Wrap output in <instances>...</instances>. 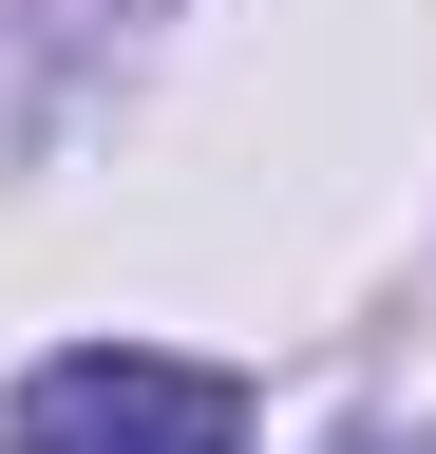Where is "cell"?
Returning a JSON list of instances; mask_svg holds the SVG:
<instances>
[{
	"label": "cell",
	"mask_w": 436,
	"mask_h": 454,
	"mask_svg": "<svg viewBox=\"0 0 436 454\" xmlns=\"http://www.w3.org/2000/svg\"><path fill=\"white\" fill-rule=\"evenodd\" d=\"M0 454H247V379L152 360V340H76L0 397Z\"/></svg>",
	"instance_id": "obj_1"
},
{
	"label": "cell",
	"mask_w": 436,
	"mask_h": 454,
	"mask_svg": "<svg viewBox=\"0 0 436 454\" xmlns=\"http://www.w3.org/2000/svg\"><path fill=\"white\" fill-rule=\"evenodd\" d=\"M361 454H417V435H361Z\"/></svg>",
	"instance_id": "obj_2"
}]
</instances>
